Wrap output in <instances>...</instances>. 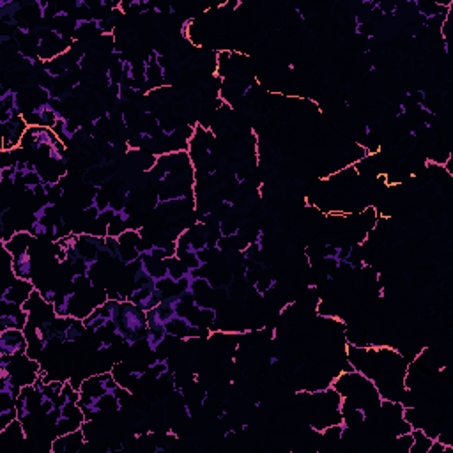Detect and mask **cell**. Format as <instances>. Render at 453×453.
<instances>
[{
  "instance_id": "cell-2",
  "label": "cell",
  "mask_w": 453,
  "mask_h": 453,
  "mask_svg": "<svg viewBox=\"0 0 453 453\" xmlns=\"http://www.w3.org/2000/svg\"><path fill=\"white\" fill-rule=\"evenodd\" d=\"M43 112H44V113H52V112H48V110H43V108H39V112H31V113H43ZM39 126H43V128H44V119H43V115H41V124H39Z\"/></svg>"
},
{
  "instance_id": "cell-1",
  "label": "cell",
  "mask_w": 453,
  "mask_h": 453,
  "mask_svg": "<svg viewBox=\"0 0 453 453\" xmlns=\"http://www.w3.org/2000/svg\"><path fill=\"white\" fill-rule=\"evenodd\" d=\"M2 340H0V349L5 356H20L27 354L29 349V340L23 337L22 329H4L2 331Z\"/></svg>"
}]
</instances>
